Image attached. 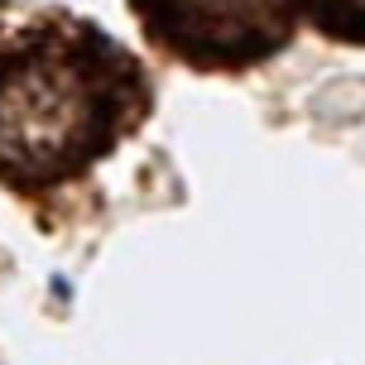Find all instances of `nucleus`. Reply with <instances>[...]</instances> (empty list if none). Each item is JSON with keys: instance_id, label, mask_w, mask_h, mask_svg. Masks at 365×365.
<instances>
[{"instance_id": "obj_2", "label": "nucleus", "mask_w": 365, "mask_h": 365, "mask_svg": "<svg viewBox=\"0 0 365 365\" xmlns=\"http://www.w3.org/2000/svg\"><path fill=\"white\" fill-rule=\"evenodd\" d=\"M130 10L168 58L202 73H240L289 43L303 0H130Z\"/></svg>"}, {"instance_id": "obj_1", "label": "nucleus", "mask_w": 365, "mask_h": 365, "mask_svg": "<svg viewBox=\"0 0 365 365\" xmlns=\"http://www.w3.org/2000/svg\"><path fill=\"white\" fill-rule=\"evenodd\" d=\"M154 106L140 58L68 10L0 34V182L19 192L82 178Z\"/></svg>"}, {"instance_id": "obj_3", "label": "nucleus", "mask_w": 365, "mask_h": 365, "mask_svg": "<svg viewBox=\"0 0 365 365\" xmlns=\"http://www.w3.org/2000/svg\"><path fill=\"white\" fill-rule=\"evenodd\" d=\"M303 15L317 34L365 48V0H303Z\"/></svg>"}]
</instances>
